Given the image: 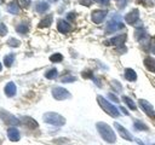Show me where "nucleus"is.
Returning a JSON list of instances; mask_svg holds the SVG:
<instances>
[{
  "label": "nucleus",
  "instance_id": "2",
  "mask_svg": "<svg viewBox=\"0 0 155 145\" xmlns=\"http://www.w3.org/2000/svg\"><path fill=\"white\" fill-rule=\"evenodd\" d=\"M97 102L98 104L101 105V108L111 117H117L120 114H119V110L116 109V106H114L111 103H109L107 99H104L102 95H97Z\"/></svg>",
  "mask_w": 155,
  "mask_h": 145
},
{
  "label": "nucleus",
  "instance_id": "14",
  "mask_svg": "<svg viewBox=\"0 0 155 145\" xmlns=\"http://www.w3.org/2000/svg\"><path fill=\"white\" fill-rule=\"evenodd\" d=\"M7 137H8V139L11 141H18L19 138H21L19 132H18V129L16 127H11V128L7 129Z\"/></svg>",
  "mask_w": 155,
  "mask_h": 145
},
{
  "label": "nucleus",
  "instance_id": "3",
  "mask_svg": "<svg viewBox=\"0 0 155 145\" xmlns=\"http://www.w3.org/2000/svg\"><path fill=\"white\" fill-rule=\"evenodd\" d=\"M44 121L48 124H52V126H63L65 123V118L63 116H61L57 112H46L44 115Z\"/></svg>",
  "mask_w": 155,
  "mask_h": 145
},
{
  "label": "nucleus",
  "instance_id": "1",
  "mask_svg": "<svg viewBox=\"0 0 155 145\" xmlns=\"http://www.w3.org/2000/svg\"><path fill=\"white\" fill-rule=\"evenodd\" d=\"M96 126H97V130L99 132L101 137H102L107 143H110V144L115 143L116 135H115V133H114V130L111 129L110 126H108L105 122H98Z\"/></svg>",
  "mask_w": 155,
  "mask_h": 145
},
{
  "label": "nucleus",
  "instance_id": "38",
  "mask_svg": "<svg viewBox=\"0 0 155 145\" xmlns=\"http://www.w3.org/2000/svg\"><path fill=\"white\" fill-rule=\"evenodd\" d=\"M108 95H109V98H110V99H111L113 102H115V103H117V102H119V99H117V98H116V97H115V95H114L113 93H109Z\"/></svg>",
  "mask_w": 155,
  "mask_h": 145
},
{
  "label": "nucleus",
  "instance_id": "44",
  "mask_svg": "<svg viewBox=\"0 0 155 145\" xmlns=\"http://www.w3.org/2000/svg\"><path fill=\"white\" fill-rule=\"evenodd\" d=\"M1 69H2V68H1V63H0V71H1Z\"/></svg>",
  "mask_w": 155,
  "mask_h": 145
},
{
  "label": "nucleus",
  "instance_id": "7",
  "mask_svg": "<svg viewBox=\"0 0 155 145\" xmlns=\"http://www.w3.org/2000/svg\"><path fill=\"white\" fill-rule=\"evenodd\" d=\"M139 106H140V109L150 117V118H155V110H154V108L151 106V104L149 103V102H147V100H144V99H139Z\"/></svg>",
  "mask_w": 155,
  "mask_h": 145
},
{
  "label": "nucleus",
  "instance_id": "37",
  "mask_svg": "<svg viewBox=\"0 0 155 145\" xmlns=\"http://www.w3.org/2000/svg\"><path fill=\"white\" fill-rule=\"evenodd\" d=\"M79 2L81 5H85V6H90L91 5V1L90 0H79Z\"/></svg>",
  "mask_w": 155,
  "mask_h": 145
},
{
  "label": "nucleus",
  "instance_id": "21",
  "mask_svg": "<svg viewBox=\"0 0 155 145\" xmlns=\"http://www.w3.org/2000/svg\"><path fill=\"white\" fill-rule=\"evenodd\" d=\"M125 79L128 80V81H136V79H137V74H136V71H134L133 69L127 68V69L125 70Z\"/></svg>",
  "mask_w": 155,
  "mask_h": 145
},
{
  "label": "nucleus",
  "instance_id": "8",
  "mask_svg": "<svg viewBox=\"0 0 155 145\" xmlns=\"http://www.w3.org/2000/svg\"><path fill=\"white\" fill-rule=\"evenodd\" d=\"M107 14H108V11L107 10H94L91 13V19H92V22L99 24V23H102L105 19Z\"/></svg>",
  "mask_w": 155,
  "mask_h": 145
},
{
  "label": "nucleus",
  "instance_id": "26",
  "mask_svg": "<svg viewBox=\"0 0 155 145\" xmlns=\"http://www.w3.org/2000/svg\"><path fill=\"white\" fill-rule=\"evenodd\" d=\"M13 54H7L6 57H5V59H4V63H5V65L8 68V66H11L12 65V63H13Z\"/></svg>",
  "mask_w": 155,
  "mask_h": 145
},
{
  "label": "nucleus",
  "instance_id": "34",
  "mask_svg": "<svg viewBox=\"0 0 155 145\" xmlns=\"http://www.w3.org/2000/svg\"><path fill=\"white\" fill-rule=\"evenodd\" d=\"M6 33H7V28H6V25H5L4 23H0V35L4 36V35H6Z\"/></svg>",
  "mask_w": 155,
  "mask_h": 145
},
{
  "label": "nucleus",
  "instance_id": "42",
  "mask_svg": "<svg viewBox=\"0 0 155 145\" xmlns=\"http://www.w3.org/2000/svg\"><path fill=\"white\" fill-rule=\"evenodd\" d=\"M116 1H117V2H120V1H122L124 4H126V0H116Z\"/></svg>",
  "mask_w": 155,
  "mask_h": 145
},
{
  "label": "nucleus",
  "instance_id": "18",
  "mask_svg": "<svg viewBox=\"0 0 155 145\" xmlns=\"http://www.w3.org/2000/svg\"><path fill=\"white\" fill-rule=\"evenodd\" d=\"M52 18H53L52 14H47L46 17H44L40 21V23H39V28H47V27H50L51 23H52Z\"/></svg>",
  "mask_w": 155,
  "mask_h": 145
},
{
  "label": "nucleus",
  "instance_id": "5",
  "mask_svg": "<svg viewBox=\"0 0 155 145\" xmlns=\"http://www.w3.org/2000/svg\"><path fill=\"white\" fill-rule=\"evenodd\" d=\"M124 28V24H122V22L120 21V17L119 16H114L109 22H108V24H107V33H114V31H116V30H119V29H122Z\"/></svg>",
  "mask_w": 155,
  "mask_h": 145
},
{
  "label": "nucleus",
  "instance_id": "15",
  "mask_svg": "<svg viewBox=\"0 0 155 145\" xmlns=\"http://www.w3.org/2000/svg\"><path fill=\"white\" fill-rule=\"evenodd\" d=\"M4 91H5V94H6L7 97H13V95L16 94L17 88H16V85H15L13 82H8V83H6Z\"/></svg>",
  "mask_w": 155,
  "mask_h": 145
},
{
  "label": "nucleus",
  "instance_id": "23",
  "mask_svg": "<svg viewBox=\"0 0 155 145\" xmlns=\"http://www.w3.org/2000/svg\"><path fill=\"white\" fill-rule=\"evenodd\" d=\"M57 69L56 68H52V69H50L48 71H46V74H45V77L46 79H50V80H52V79H54L56 76H57Z\"/></svg>",
  "mask_w": 155,
  "mask_h": 145
},
{
  "label": "nucleus",
  "instance_id": "27",
  "mask_svg": "<svg viewBox=\"0 0 155 145\" xmlns=\"http://www.w3.org/2000/svg\"><path fill=\"white\" fill-rule=\"evenodd\" d=\"M134 128L139 129V130H147L148 129V127L143 122H140V121H134Z\"/></svg>",
  "mask_w": 155,
  "mask_h": 145
},
{
  "label": "nucleus",
  "instance_id": "19",
  "mask_svg": "<svg viewBox=\"0 0 155 145\" xmlns=\"http://www.w3.org/2000/svg\"><path fill=\"white\" fill-rule=\"evenodd\" d=\"M134 37L138 41H142L144 39H147V31L144 30V28H137L134 31Z\"/></svg>",
  "mask_w": 155,
  "mask_h": 145
},
{
  "label": "nucleus",
  "instance_id": "13",
  "mask_svg": "<svg viewBox=\"0 0 155 145\" xmlns=\"http://www.w3.org/2000/svg\"><path fill=\"white\" fill-rule=\"evenodd\" d=\"M57 29H58L61 33L65 34V33H68V31L71 30V25H70L67 21H64V19H59L58 23H57Z\"/></svg>",
  "mask_w": 155,
  "mask_h": 145
},
{
  "label": "nucleus",
  "instance_id": "4",
  "mask_svg": "<svg viewBox=\"0 0 155 145\" xmlns=\"http://www.w3.org/2000/svg\"><path fill=\"white\" fill-rule=\"evenodd\" d=\"M0 117H1V120L6 123V124H8V126H17V124H19L21 123V121L16 117V116H13L12 114H10L8 111H6V110H0Z\"/></svg>",
  "mask_w": 155,
  "mask_h": 145
},
{
  "label": "nucleus",
  "instance_id": "16",
  "mask_svg": "<svg viewBox=\"0 0 155 145\" xmlns=\"http://www.w3.org/2000/svg\"><path fill=\"white\" fill-rule=\"evenodd\" d=\"M34 7H35L36 12H39V13H42V12H46V11L48 10L50 5H48L46 1H36Z\"/></svg>",
  "mask_w": 155,
  "mask_h": 145
},
{
  "label": "nucleus",
  "instance_id": "12",
  "mask_svg": "<svg viewBox=\"0 0 155 145\" xmlns=\"http://www.w3.org/2000/svg\"><path fill=\"white\" fill-rule=\"evenodd\" d=\"M19 121L23 123V124H25L28 128H31V129H34V128H38V122L34 120V118H31V117H29V116H22L21 118H19Z\"/></svg>",
  "mask_w": 155,
  "mask_h": 145
},
{
  "label": "nucleus",
  "instance_id": "31",
  "mask_svg": "<svg viewBox=\"0 0 155 145\" xmlns=\"http://www.w3.org/2000/svg\"><path fill=\"white\" fill-rule=\"evenodd\" d=\"M149 50L151 51V53H154L155 54V37H153L150 41H149Z\"/></svg>",
  "mask_w": 155,
  "mask_h": 145
},
{
  "label": "nucleus",
  "instance_id": "45",
  "mask_svg": "<svg viewBox=\"0 0 155 145\" xmlns=\"http://www.w3.org/2000/svg\"><path fill=\"white\" fill-rule=\"evenodd\" d=\"M2 1H4V0H0V4H2Z\"/></svg>",
  "mask_w": 155,
  "mask_h": 145
},
{
  "label": "nucleus",
  "instance_id": "24",
  "mask_svg": "<svg viewBox=\"0 0 155 145\" xmlns=\"http://www.w3.org/2000/svg\"><path fill=\"white\" fill-rule=\"evenodd\" d=\"M16 30H17L19 34H27V33H28V25H25L24 23L18 24V25L16 27Z\"/></svg>",
  "mask_w": 155,
  "mask_h": 145
},
{
  "label": "nucleus",
  "instance_id": "28",
  "mask_svg": "<svg viewBox=\"0 0 155 145\" xmlns=\"http://www.w3.org/2000/svg\"><path fill=\"white\" fill-rule=\"evenodd\" d=\"M19 41L18 40H16V39H13V37H11V39H8V41H7V45L8 46H11V47H17V46H19Z\"/></svg>",
  "mask_w": 155,
  "mask_h": 145
},
{
  "label": "nucleus",
  "instance_id": "30",
  "mask_svg": "<svg viewBox=\"0 0 155 145\" xmlns=\"http://www.w3.org/2000/svg\"><path fill=\"white\" fill-rule=\"evenodd\" d=\"M75 80H76V77H74V76H64L63 79H61V81L64 82V83H67V82H74Z\"/></svg>",
  "mask_w": 155,
  "mask_h": 145
},
{
  "label": "nucleus",
  "instance_id": "41",
  "mask_svg": "<svg viewBox=\"0 0 155 145\" xmlns=\"http://www.w3.org/2000/svg\"><path fill=\"white\" fill-rule=\"evenodd\" d=\"M121 111H122V112H125V114H127V111H126L124 108H121Z\"/></svg>",
  "mask_w": 155,
  "mask_h": 145
},
{
  "label": "nucleus",
  "instance_id": "17",
  "mask_svg": "<svg viewBox=\"0 0 155 145\" xmlns=\"http://www.w3.org/2000/svg\"><path fill=\"white\" fill-rule=\"evenodd\" d=\"M144 65L147 66V69L151 72H155V59L153 57H147L144 59Z\"/></svg>",
  "mask_w": 155,
  "mask_h": 145
},
{
  "label": "nucleus",
  "instance_id": "9",
  "mask_svg": "<svg viewBox=\"0 0 155 145\" xmlns=\"http://www.w3.org/2000/svg\"><path fill=\"white\" fill-rule=\"evenodd\" d=\"M138 19H139V11H138L137 8H133L131 12H128V13L125 16L126 23H128V24H131V25H134Z\"/></svg>",
  "mask_w": 155,
  "mask_h": 145
},
{
  "label": "nucleus",
  "instance_id": "39",
  "mask_svg": "<svg viewBox=\"0 0 155 145\" xmlns=\"http://www.w3.org/2000/svg\"><path fill=\"white\" fill-rule=\"evenodd\" d=\"M99 4H102V5H108L109 4V0H97Z\"/></svg>",
  "mask_w": 155,
  "mask_h": 145
},
{
  "label": "nucleus",
  "instance_id": "43",
  "mask_svg": "<svg viewBox=\"0 0 155 145\" xmlns=\"http://www.w3.org/2000/svg\"><path fill=\"white\" fill-rule=\"evenodd\" d=\"M48 1H51V2H56L57 0H48Z\"/></svg>",
  "mask_w": 155,
  "mask_h": 145
},
{
  "label": "nucleus",
  "instance_id": "40",
  "mask_svg": "<svg viewBox=\"0 0 155 145\" xmlns=\"http://www.w3.org/2000/svg\"><path fill=\"white\" fill-rule=\"evenodd\" d=\"M136 141H137V143H138V144H139V145H144V144H143V143H142V141H140V140H139V139H137V140H136Z\"/></svg>",
  "mask_w": 155,
  "mask_h": 145
},
{
  "label": "nucleus",
  "instance_id": "11",
  "mask_svg": "<svg viewBox=\"0 0 155 145\" xmlns=\"http://www.w3.org/2000/svg\"><path fill=\"white\" fill-rule=\"evenodd\" d=\"M114 126H115V128L117 129V132H119V134L124 138V139H126V140H128V141H131L132 140V135H131V133L125 128V127H122L120 123H117V122H115L114 123Z\"/></svg>",
  "mask_w": 155,
  "mask_h": 145
},
{
  "label": "nucleus",
  "instance_id": "35",
  "mask_svg": "<svg viewBox=\"0 0 155 145\" xmlns=\"http://www.w3.org/2000/svg\"><path fill=\"white\" fill-rule=\"evenodd\" d=\"M111 83H113V85H115V86H116V87H115V89H116V91H117V92H121V85H120V83H119V82H117V81H115V80H114V81H113V82H111Z\"/></svg>",
  "mask_w": 155,
  "mask_h": 145
},
{
  "label": "nucleus",
  "instance_id": "32",
  "mask_svg": "<svg viewBox=\"0 0 155 145\" xmlns=\"http://www.w3.org/2000/svg\"><path fill=\"white\" fill-rule=\"evenodd\" d=\"M29 4H30V0H18V5H19L21 7H23V8L28 7Z\"/></svg>",
  "mask_w": 155,
  "mask_h": 145
},
{
  "label": "nucleus",
  "instance_id": "20",
  "mask_svg": "<svg viewBox=\"0 0 155 145\" xmlns=\"http://www.w3.org/2000/svg\"><path fill=\"white\" fill-rule=\"evenodd\" d=\"M6 8H7V11H8L10 13H12V14H17V13H19V6H18V4H16L15 1L7 4Z\"/></svg>",
  "mask_w": 155,
  "mask_h": 145
},
{
  "label": "nucleus",
  "instance_id": "6",
  "mask_svg": "<svg viewBox=\"0 0 155 145\" xmlns=\"http://www.w3.org/2000/svg\"><path fill=\"white\" fill-rule=\"evenodd\" d=\"M52 95L57 100H64V99L70 98V93L63 87H53L52 88Z\"/></svg>",
  "mask_w": 155,
  "mask_h": 145
},
{
  "label": "nucleus",
  "instance_id": "25",
  "mask_svg": "<svg viewBox=\"0 0 155 145\" xmlns=\"http://www.w3.org/2000/svg\"><path fill=\"white\" fill-rule=\"evenodd\" d=\"M50 60L53 62V63H59V62L63 60V56H62L61 53H54V54H52V56L50 57Z\"/></svg>",
  "mask_w": 155,
  "mask_h": 145
},
{
  "label": "nucleus",
  "instance_id": "36",
  "mask_svg": "<svg viewBox=\"0 0 155 145\" xmlns=\"http://www.w3.org/2000/svg\"><path fill=\"white\" fill-rule=\"evenodd\" d=\"M67 19H69V21H74V19H75V13H74V12L68 13V14H67Z\"/></svg>",
  "mask_w": 155,
  "mask_h": 145
},
{
  "label": "nucleus",
  "instance_id": "33",
  "mask_svg": "<svg viewBox=\"0 0 155 145\" xmlns=\"http://www.w3.org/2000/svg\"><path fill=\"white\" fill-rule=\"evenodd\" d=\"M85 79H93V75H92V71L91 70H85V71H82V74H81Z\"/></svg>",
  "mask_w": 155,
  "mask_h": 145
},
{
  "label": "nucleus",
  "instance_id": "29",
  "mask_svg": "<svg viewBox=\"0 0 155 145\" xmlns=\"http://www.w3.org/2000/svg\"><path fill=\"white\" fill-rule=\"evenodd\" d=\"M137 2L144 5V6H148V7H153L154 6V1L153 0H137Z\"/></svg>",
  "mask_w": 155,
  "mask_h": 145
},
{
  "label": "nucleus",
  "instance_id": "22",
  "mask_svg": "<svg viewBox=\"0 0 155 145\" xmlns=\"http://www.w3.org/2000/svg\"><path fill=\"white\" fill-rule=\"evenodd\" d=\"M122 100L125 102V104L131 109V110H136L137 109V106H136V104L133 103V100L131 99V98H128V97H126V95H124L122 97Z\"/></svg>",
  "mask_w": 155,
  "mask_h": 145
},
{
  "label": "nucleus",
  "instance_id": "10",
  "mask_svg": "<svg viewBox=\"0 0 155 145\" xmlns=\"http://www.w3.org/2000/svg\"><path fill=\"white\" fill-rule=\"evenodd\" d=\"M126 34H122V35H117L115 37H111L110 40L105 41V45H114V46H122L124 42L126 41Z\"/></svg>",
  "mask_w": 155,
  "mask_h": 145
}]
</instances>
